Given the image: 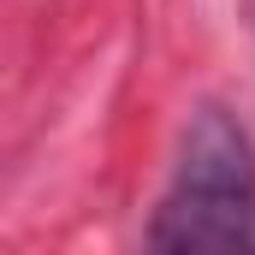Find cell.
<instances>
[{"label":"cell","instance_id":"6da1fadb","mask_svg":"<svg viewBox=\"0 0 255 255\" xmlns=\"http://www.w3.org/2000/svg\"><path fill=\"white\" fill-rule=\"evenodd\" d=\"M154 250H255V190L178 184L148 232Z\"/></svg>","mask_w":255,"mask_h":255},{"label":"cell","instance_id":"7a4b0ae2","mask_svg":"<svg viewBox=\"0 0 255 255\" xmlns=\"http://www.w3.org/2000/svg\"><path fill=\"white\" fill-rule=\"evenodd\" d=\"M178 184H226V190H255V154L244 142V130L226 113H202L184 142V166Z\"/></svg>","mask_w":255,"mask_h":255}]
</instances>
